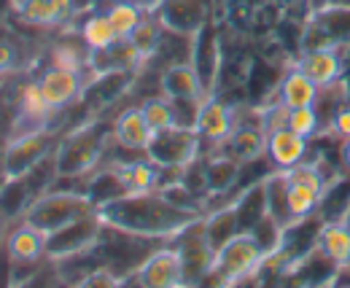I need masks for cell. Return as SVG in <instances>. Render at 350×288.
I'll list each match as a JSON object with an SVG mask.
<instances>
[{
	"instance_id": "5bb4252c",
	"label": "cell",
	"mask_w": 350,
	"mask_h": 288,
	"mask_svg": "<svg viewBox=\"0 0 350 288\" xmlns=\"http://www.w3.org/2000/svg\"><path fill=\"white\" fill-rule=\"evenodd\" d=\"M135 278L143 288H183V267L178 250L173 246H162L157 253L148 256V261L140 267Z\"/></svg>"
},
{
	"instance_id": "816d5d0a",
	"label": "cell",
	"mask_w": 350,
	"mask_h": 288,
	"mask_svg": "<svg viewBox=\"0 0 350 288\" xmlns=\"http://www.w3.org/2000/svg\"><path fill=\"white\" fill-rule=\"evenodd\" d=\"M127 3H132V5H137V8H143V11H151L159 0H127Z\"/></svg>"
},
{
	"instance_id": "7dc6e473",
	"label": "cell",
	"mask_w": 350,
	"mask_h": 288,
	"mask_svg": "<svg viewBox=\"0 0 350 288\" xmlns=\"http://www.w3.org/2000/svg\"><path fill=\"white\" fill-rule=\"evenodd\" d=\"M332 129H334L342 140H348L350 138V105H345V108L337 114V119L332 122Z\"/></svg>"
},
{
	"instance_id": "7bdbcfd3",
	"label": "cell",
	"mask_w": 350,
	"mask_h": 288,
	"mask_svg": "<svg viewBox=\"0 0 350 288\" xmlns=\"http://www.w3.org/2000/svg\"><path fill=\"white\" fill-rule=\"evenodd\" d=\"M49 111H51V108H49L46 97L41 94L38 83H30V86L25 89V94H22V114H25V116H36V119H44Z\"/></svg>"
},
{
	"instance_id": "91938a15",
	"label": "cell",
	"mask_w": 350,
	"mask_h": 288,
	"mask_svg": "<svg viewBox=\"0 0 350 288\" xmlns=\"http://www.w3.org/2000/svg\"><path fill=\"white\" fill-rule=\"evenodd\" d=\"M348 267H350V261H348Z\"/></svg>"
},
{
	"instance_id": "6da1fadb",
	"label": "cell",
	"mask_w": 350,
	"mask_h": 288,
	"mask_svg": "<svg viewBox=\"0 0 350 288\" xmlns=\"http://www.w3.org/2000/svg\"><path fill=\"white\" fill-rule=\"evenodd\" d=\"M97 213L111 226L146 235V237H162V240H173L180 229L202 218L200 210L175 205L162 192H132L111 205L100 207Z\"/></svg>"
},
{
	"instance_id": "44dd1931",
	"label": "cell",
	"mask_w": 350,
	"mask_h": 288,
	"mask_svg": "<svg viewBox=\"0 0 350 288\" xmlns=\"http://www.w3.org/2000/svg\"><path fill=\"white\" fill-rule=\"evenodd\" d=\"M5 248H8L11 259H16V261H41V259H49L46 256V235L41 229L25 224V221L16 229L8 232Z\"/></svg>"
},
{
	"instance_id": "11a10c76",
	"label": "cell",
	"mask_w": 350,
	"mask_h": 288,
	"mask_svg": "<svg viewBox=\"0 0 350 288\" xmlns=\"http://www.w3.org/2000/svg\"><path fill=\"white\" fill-rule=\"evenodd\" d=\"M342 162H345V170H350V138L345 140V148H342Z\"/></svg>"
},
{
	"instance_id": "f1b7e54d",
	"label": "cell",
	"mask_w": 350,
	"mask_h": 288,
	"mask_svg": "<svg viewBox=\"0 0 350 288\" xmlns=\"http://www.w3.org/2000/svg\"><path fill=\"white\" fill-rule=\"evenodd\" d=\"M318 92H321V86L312 81V79H307L299 68H294L280 81V92L278 94H280V103L288 111H294V108H310V105H315Z\"/></svg>"
},
{
	"instance_id": "ba28073f",
	"label": "cell",
	"mask_w": 350,
	"mask_h": 288,
	"mask_svg": "<svg viewBox=\"0 0 350 288\" xmlns=\"http://www.w3.org/2000/svg\"><path fill=\"white\" fill-rule=\"evenodd\" d=\"M103 232V218L100 213H89V215H81L70 224H65L62 229L46 235V256L51 261L57 259H65V256H76L81 250H89V248L97 243Z\"/></svg>"
},
{
	"instance_id": "277c9868",
	"label": "cell",
	"mask_w": 350,
	"mask_h": 288,
	"mask_svg": "<svg viewBox=\"0 0 350 288\" xmlns=\"http://www.w3.org/2000/svg\"><path fill=\"white\" fill-rule=\"evenodd\" d=\"M97 207L89 202L87 194H76V192H59V189H51L46 192L41 200H36L30 210L25 213V224L41 229L44 235H51L57 229H62L65 224L94 213Z\"/></svg>"
},
{
	"instance_id": "7a4b0ae2",
	"label": "cell",
	"mask_w": 350,
	"mask_h": 288,
	"mask_svg": "<svg viewBox=\"0 0 350 288\" xmlns=\"http://www.w3.org/2000/svg\"><path fill=\"white\" fill-rule=\"evenodd\" d=\"M162 237H146V235H135L127 229L111 226L103 221V232L97 237V243L89 248V256L94 261V267L100 270H111L116 278L127 280L132 275L140 272V267L148 261L151 253H157L162 248Z\"/></svg>"
},
{
	"instance_id": "ab89813d",
	"label": "cell",
	"mask_w": 350,
	"mask_h": 288,
	"mask_svg": "<svg viewBox=\"0 0 350 288\" xmlns=\"http://www.w3.org/2000/svg\"><path fill=\"white\" fill-rule=\"evenodd\" d=\"M143 116H146V122L148 127L154 129V132H162V129H170L175 127V114H173V105H170V100L167 97H151V100H146L143 103Z\"/></svg>"
},
{
	"instance_id": "ee69618b",
	"label": "cell",
	"mask_w": 350,
	"mask_h": 288,
	"mask_svg": "<svg viewBox=\"0 0 350 288\" xmlns=\"http://www.w3.org/2000/svg\"><path fill=\"white\" fill-rule=\"evenodd\" d=\"M73 288H124V280L116 278L111 270H92Z\"/></svg>"
},
{
	"instance_id": "f5cc1de1",
	"label": "cell",
	"mask_w": 350,
	"mask_h": 288,
	"mask_svg": "<svg viewBox=\"0 0 350 288\" xmlns=\"http://www.w3.org/2000/svg\"><path fill=\"white\" fill-rule=\"evenodd\" d=\"M8 178V170H5V148H0V186L5 183Z\"/></svg>"
},
{
	"instance_id": "836d02e7",
	"label": "cell",
	"mask_w": 350,
	"mask_h": 288,
	"mask_svg": "<svg viewBox=\"0 0 350 288\" xmlns=\"http://www.w3.org/2000/svg\"><path fill=\"white\" fill-rule=\"evenodd\" d=\"M132 81V70H113V73H100V79L92 83L87 89V97L100 103V105H108L111 100H116L119 94H124V89Z\"/></svg>"
},
{
	"instance_id": "9c48e42d",
	"label": "cell",
	"mask_w": 350,
	"mask_h": 288,
	"mask_svg": "<svg viewBox=\"0 0 350 288\" xmlns=\"http://www.w3.org/2000/svg\"><path fill=\"white\" fill-rule=\"evenodd\" d=\"M262 264L264 253L251 235H237L221 250H216V270L232 286H237L240 280H248L251 275H256V270Z\"/></svg>"
},
{
	"instance_id": "b9f144b4",
	"label": "cell",
	"mask_w": 350,
	"mask_h": 288,
	"mask_svg": "<svg viewBox=\"0 0 350 288\" xmlns=\"http://www.w3.org/2000/svg\"><path fill=\"white\" fill-rule=\"evenodd\" d=\"M288 129H294L297 135H302L307 140L315 138L321 132V119H318L315 108L310 105V108H294V111H288Z\"/></svg>"
},
{
	"instance_id": "83f0119b",
	"label": "cell",
	"mask_w": 350,
	"mask_h": 288,
	"mask_svg": "<svg viewBox=\"0 0 350 288\" xmlns=\"http://www.w3.org/2000/svg\"><path fill=\"white\" fill-rule=\"evenodd\" d=\"M143 57L130 43V38H119L113 46L92 51V65L97 73H113V70H132Z\"/></svg>"
},
{
	"instance_id": "f35d334b",
	"label": "cell",
	"mask_w": 350,
	"mask_h": 288,
	"mask_svg": "<svg viewBox=\"0 0 350 288\" xmlns=\"http://www.w3.org/2000/svg\"><path fill=\"white\" fill-rule=\"evenodd\" d=\"M124 181L130 183L132 192H157V181H159V165H154L151 159H140L135 165L119 167Z\"/></svg>"
},
{
	"instance_id": "d590c367",
	"label": "cell",
	"mask_w": 350,
	"mask_h": 288,
	"mask_svg": "<svg viewBox=\"0 0 350 288\" xmlns=\"http://www.w3.org/2000/svg\"><path fill=\"white\" fill-rule=\"evenodd\" d=\"M81 36H84V41L92 51H100V49H108V46H113V43L119 41V33L113 30V25H111V19L105 16V14H92L87 22H84V27H81Z\"/></svg>"
},
{
	"instance_id": "6f0895ef",
	"label": "cell",
	"mask_w": 350,
	"mask_h": 288,
	"mask_svg": "<svg viewBox=\"0 0 350 288\" xmlns=\"http://www.w3.org/2000/svg\"><path fill=\"white\" fill-rule=\"evenodd\" d=\"M342 224H345V226L350 229V210H348V215H345V221H342Z\"/></svg>"
},
{
	"instance_id": "30bf717a",
	"label": "cell",
	"mask_w": 350,
	"mask_h": 288,
	"mask_svg": "<svg viewBox=\"0 0 350 288\" xmlns=\"http://www.w3.org/2000/svg\"><path fill=\"white\" fill-rule=\"evenodd\" d=\"M151 14L165 25V30L186 38H194L200 27L213 16L211 0H159Z\"/></svg>"
},
{
	"instance_id": "e0dca14e",
	"label": "cell",
	"mask_w": 350,
	"mask_h": 288,
	"mask_svg": "<svg viewBox=\"0 0 350 288\" xmlns=\"http://www.w3.org/2000/svg\"><path fill=\"white\" fill-rule=\"evenodd\" d=\"M36 83L46 97L49 108H62L70 100H76L81 92V79L76 70H65V68H54V65Z\"/></svg>"
},
{
	"instance_id": "8d00e7d4",
	"label": "cell",
	"mask_w": 350,
	"mask_h": 288,
	"mask_svg": "<svg viewBox=\"0 0 350 288\" xmlns=\"http://www.w3.org/2000/svg\"><path fill=\"white\" fill-rule=\"evenodd\" d=\"M103 14L111 19V25H113V30L119 33V38H130L132 30H135V27L143 22V16H146L143 8L132 5L127 0H111V8L103 11Z\"/></svg>"
},
{
	"instance_id": "484cf974",
	"label": "cell",
	"mask_w": 350,
	"mask_h": 288,
	"mask_svg": "<svg viewBox=\"0 0 350 288\" xmlns=\"http://www.w3.org/2000/svg\"><path fill=\"white\" fill-rule=\"evenodd\" d=\"M16 11L25 22L49 27V25L65 22L76 11V3L73 0H27V3L16 5Z\"/></svg>"
},
{
	"instance_id": "60d3db41",
	"label": "cell",
	"mask_w": 350,
	"mask_h": 288,
	"mask_svg": "<svg viewBox=\"0 0 350 288\" xmlns=\"http://www.w3.org/2000/svg\"><path fill=\"white\" fill-rule=\"evenodd\" d=\"M318 202H321V194L315 189L302 186V183H291V215H294V221L312 215L318 210Z\"/></svg>"
},
{
	"instance_id": "f907efd6",
	"label": "cell",
	"mask_w": 350,
	"mask_h": 288,
	"mask_svg": "<svg viewBox=\"0 0 350 288\" xmlns=\"http://www.w3.org/2000/svg\"><path fill=\"white\" fill-rule=\"evenodd\" d=\"M5 237H8V218H5V213L0 210V246L5 243Z\"/></svg>"
},
{
	"instance_id": "1f68e13d",
	"label": "cell",
	"mask_w": 350,
	"mask_h": 288,
	"mask_svg": "<svg viewBox=\"0 0 350 288\" xmlns=\"http://www.w3.org/2000/svg\"><path fill=\"white\" fill-rule=\"evenodd\" d=\"M162 38H165V25H162L151 11H146L143 22L132 30L130 43L137 49V54L146 60V57H154V54H157V49L162 46Z\"/></svg>"
},
{
	"instance_id": "3957f363",
	"label": "cell",
	"mask_w": 350,
	"mask_h": 288,
	"mask_svg": "<svg viewBox=\"0 0 350 288\" xmlns=\"http://www.w3.org/2000/svg\"><path fill=\"white\" fill-rule=\"evenodd\" d=\"M113 129L105 122H89L70 132L57 148V170L59 175H89L103 162L105 146Z\"/></svg>"
},
{
	"instance_id": "4316f807",
	"label": "cell",
	"mask_w": 350,
	"mask_h": 288,
	"mask_svg": "<svg viewBox=\"0 0 350 288\" xmlns=\"http://www.w3.org/2000/svg\"><path fill=\"white\" fill-rule=\"evenodd\" d=\"M113 138H116L119 143L130 146V148L146 151L148 143H151V138H154V129L148 127V122H146V116H143L140 108H130V111H124V114L116 119V124H113Z\"/></svg>"
},
{
	"instance_id": "4fadbf2b",
	"label": "cell",
	"mask_w": 350,
	"mask_h": 288,
	"mask_svg": "<svg viewBox=\"0 0 350 288\" xmlns=\"http://www.w3.org/2000/svg\"><path fill=\"white\" fill-rule=\"evenodd\" d=\"M191 68L197 73V79L202 83L205 97H211L216 79H219L221 68V46H219V33L213 25V16L200 27V33L194 36V46H191Z\"/></svg>"
},
{
	"instance_id": "9f6ffc18",
	"label": "cell",
	"mask_w": 350,
	"mask_h": 288,
	"mask_svg": "<svg viewBox=\"0 0 350 288\" xmlns=\"http://www.w3.org/2000/svg\"><path fill=\"white\" fill-rule=\"evenodd\" d=\"M326 3H332V5H342V8H350V0H326Z\"/></svg>"
},
{
	"instance_id": "2e32d148",
	"label": "cell",
	"mask_w": 350,
	"mask_h": 288,
	"mask_svg": "<svg viewBox=\"0 0 350 288\" xmlns=\"http://www.w3.org/2000/svg\"><path fill=\"white\" fill-rule=\"evenodd\" d=\"M342 49H318V51H305L297 62V68L305 73L307 79L318 83V86H329V83L342 79V68L345 60L340 54Z\"/></svg>"
},
{
	"instance_id": "e575fe53",
	"label": "cell",
	"mask_w": 350,
	"mask_h": 288,
	"mask_svg": "<svg viewBox=\"0 0 350 288\" xmlns=\"http://www.w3.org/2000/svg\"><path fill=\"white\" fill-rule=\"evenodd\" d=\"M240 172V162L232 157H213L208 162V189L211 194H226L232 192Z\"/></svg>"
},
{
	"instance_id": "7402d4cb",
	"label": "cell",
	"mask_w": 350,
	"mask_h": 288,
	"mask_svg": "<svg viewBox=\"0 0 350 288\" xmlns=\"http://www.w3.org/2000/svg\"><path fill=\"white\" fill-rule=\"evenodd\" d=\"M221 146L226 148L224 157H232L237 162H248V159H256L267 151V132H264V127H237V129H232V135Z\"/></svg>"
},
{
	"instance_id": "9a60e30c",
	"label": "cell",
	"mask_w": 350,
	"mask_h": 288,
	"mask_svg": "<svg viewBox=\"0 0 350 288\" xmlns=\"http://www.w3.org/2000/svg\"><path fill=\"white\" fill-rule=\"evenodd\" d=\"M307 148H310V140L288 127L267 135V154L278 170H291V167L302 165L307 159Z\"/></svg>"
},
{
	"instance_id": "681fc988",
	"label": "cell",
	"mask_w": 350,
	"mask_h": 288,
	"mask_svg": "<svg viewBox=\"0 0 350 288\" xmlns=\"http://www.w3.org/2000/svg\"><path fill=\"white\" fill-rule=\"evenodd\" d=\"M11 60H14V54H11V49L0 43V73H3V70H5L8 65H11Z\"/></svg>"
},
{
	"instance_id": "ffe728a7",
	"label": "cell",
	"mask_w": 350,
	"mask_h": 288,
	"mask_svg": "<svg viewBox=\"0 0 350 288\" xmlns=\"http://www.w3.org/2000/svg\"><path fill=\"white\" fill-rule=\"evenodd\" d=\"M350 210V170L340 172L337 178H332L321 194V202H318V215L326 221V224H342L345 215Z\"/></svg>"
},
{
	"instance_id": "d6a6232c",
	"label": "cell",
	"mask_w": 350,
	"mask_h": 288,
	"mask_svg": "<svg viewBox=\"0 0 350 288\" xmlns=\"http://www.w3.org/2000/svg\"><path fill=\"white\" fill-rule=\"evenodd\" d=\"M318 248L337 261L340 267H345L350 261V229L345 224H326L321 237H318Z\"/></svg>"
},
{
	"instance_id": "db71d44e",
	"label": "cell",
	"mask_w": 350,
	"mask_h": 288,
	"mask_svg": "<svg viewBox=\"0 0 350 288\" xmlns=\"http://www.w3.org/2000/svg\"><path fill=\"white\" fill-rule=\"evenodd\" d=\"M11 8H16V3H14V0H0V19H3Z\"/></svg>"
},
{
	"instance_id": "8992f818",
	"label": "cell",
	"mask_w": 350,
	"mask_h": 288,
	"mask_svg": "<svg viewBox=\"0 0 350 288\" xmlns=\"http://www.w3.org/2000/svg\"><path fill=\"white\" fill-rule=\"evenodd\" d=\"M175 250L180 256V267H183V288H197L200 280L213 270L216 264V250L208 243L205 235V221L197 218L194 224H189L186 229H180L173 237Z\"/></svg>"
},
{
	"instance_id": "7c38bea8",
	"label": "cell",
	"mask_w": 350,
	"mask_h": 288,
	"mask_svg": "<svg viewBox=\"0 0 350 288\" xmlns=\"http://www.w3.org/2000/svg\"><path fill=\"white\" fill-rule=\"evenodd\" d=\"M323 226H326V221L318 213H312L307 218H297L288 226H283V246L275 256L283 264V270L297 264L299 259H305L310 250L318 248V237H321Z\"/></svg>"
},
{
	"instance_id": "cb8c5ba5",
	"label": "cell",
	"mask_w": 350,
	"mask_h": 288,
	"mask_svg": "<svg viewBox=\"0 0 350 288\" xmlns=\"http://www.w3.org/2000/svg\"><path fill=\"white\" fill-rule=\"evenodd\" d=\"M162 92L167 100H205L202 83L191 65H173L162 76Z\"/></svg>"
},
{
	"instance_id": "bcb514c9",
	"label": "cell",
	"mask_w": 350,
	"mask_h": 288,
	"mask_svg": "<svg viewBox=\"0 0 350 288\" xmlns=\"http://www.w3.org/2000/svg\"><path fill=\"white\" fill-rule=\"evenodd\" d=\"M0 288H14V272H11V253L5 243L0 246Z\"/></svg>"
},
{
	"instance_id": "ac0fdd59",
	"label": "cell",
	"mask_w": 350,
	"mask_h": 288,
	"mask_svg": "<svg viewBox=\"0 0 350 288\" xmlns=\"http://www.w3.org/2000/svg\"><path fill=\"white\" fill-rule=\"evenodd\" d=\"M234 129V119L229 105H224L216 97H205L202 108H200V119H197V132L202 140L208 143H224Z\"/></svg>"
},
{
	"instance_id": "52a82bcc",
	"label": "cell",
	"mask_w": 350,
	"mask_h": 288,
	"mask_svg": "<svg viewBox=\"0 0 350 288\" xmlns=\"http://www.w3.org/2000/svg\"><path fill=\"white\" fill-rule=\"evenodd\" d=\"M200 143H202V138L197 129L170 127V129L154 132L146 154L159 167H186L200 157Z\"/></svg>"
},
{
	"instance_id": "f546056e",
	"label": "cell",
	"mask_w": 350,
	"mask_h": 288,
	"mask_svg": "<svg viewBox=\"0 0 350 288\" xmlns=\"http://www.w3.org/2000/svg\"><path fill=\"white\" fill-rule=\"evenodd\" d=\"M33 202H36V197H33L27 181H25L22 175H16V178L8 175L5 183L0 186V210L5 213V218H8V221L25 218V213L30 210Z\"/></svg>"
},
{
	"instance_id": "680465c9",
	"label": "cell",
	"mask_w": 350,
	"mask_h": 288,
	"mask_svg": "<svg viewBox=\"0 0 350 288\" xmlns=\"http://www.w3.org/2000/svg\"><path fill=\"white\" fill-rule=\"evenodd\" d=\"M14 3H16V5H22V3H27V0H14Z\"/></svg>"
},
{
	"instance_id": "d4e9b609",
	"label": "cell",
	"mask_w": 350,
	"mask_h": 288,
	"mask_svg": "<svg viewBox=\"0 0 350 288\" xmlns=\"http://www.w3.org/2000/svg\"><path fill=\"white\" fill-rule=\"evenodd\" d=\"M264 189H267V213L278 224L288 226L294 221V215H291V181H288L286 170H278V172L267 175Z\"/></svg>"
},
{
	"instance_id": "5b68a950",
	"label": "cell",
	"mask_w": 350,
	"mask_h": 288,
	"mask_svg": "<svg viewBox=\"0 0 350 288\" xmlns=\"http://www.w3.org/2000/svg\"><path fill=\"white\" fill-rule=\"evenodd\" d=\"M350 46V8L342 5H315L307 14V22L302 27L299 49L318 51V49H348Z\"/></svg>"
},
{
	"instance_id": "c3c4849f",
	"label": "cell",
	"mask_w": 350,
	"mask_h": 288,
	"mask_svg": "<svg viewBox=\"0 0 350 288\" xmlns=\"http://www.w3.org/2000/svg\"><path fill=\"white\" fill-rule=\"evenodd\" d=\"M332 288H350V267H340V272H337V278H334V283Z\"/></svg>"
},
{
	"instance_id": "74e56055",
	"label": "cell",
	"mask_w": 350,
	"mask_h": 288,
	"mask_svg": "<svg viewBox=\"0 0 350 288\" xmlns=\"http://www.w3.org/2000/svg\"><path fill=\"white\" fill-rule=\"evenodd\" d=\"M248 235L256 240V246L262 248L264 259L278 256V250L283 246V224H278L272 215H264L262 221H259Z\"/></svg>"
},
{
	"instance_id": "f6af8a7d",
	"label": "cell",
	"mask_w": 350,
	"mask_h": 288,
	"mask_svg": "<svg viewBox=\"0 0 350 288\" xmlns=\"http://www.w3.org/2000/svg\"><path fill=\"white\" fill-rule=\"evenodd\" d=\"M51 65H54V68H65V70L81 73V70H79V68H81V57H79L76 49H70V46H57L54 54H51Z\"/></svg>"
},
{
	"instance_id": "8fae6325",
	"label": "cell",
	"mask_w": 350,
	"mask_h": 288,
	"mask_svg": "<svg viewBox=\"0 0 350 288\" xmlns=\"http://www.w3.org/2000/svg\"><path fill=\"white\" fill-rule=\"evenodd\" d=\"M54 135L44 132V129H33V132H25L19 138H14L8 146H5V170L11 178L16 175H25L27 170L44 162L46 157H51L57 148H54Z\"/></svg>"
},
{
	"instance_id": "603a6c76",
	"label": "cell",
	"mask_w": 350,
	"mask_h": 288,
	"mask_svg": "<svg viewBox=\"0 0 350 288\" xmlns=\"http://www.w3.org/2000/svg\"><path fill=\"white\" fill-rule=\"evenodd\" d=\"M232 207H234L240 232L248 235V232L262 221L264 215H269V213H267V189H264V181L262 183L248 186L245 192H240V194L234 197Z\"/></svg>"
},
{
	"instance_id": "d6986e66",
	"label": "cell",
	"mask_w": 350,
	"mask_h": 288,
	"mask_svg": "<svg viewBox=\"0 0 350 288\" xmlns=\"http://www.w3.org/2000/svg\"><path fill=\"white\" fill-rule=\"evenodd\" d=\"M127 194H132V189L130 183L124 181L119 167H108V170H100V172L89 175L87 197L97 210L122 200V197H127Z\"/></svg>"
},
{
	"instance_id": "4dcf8cb0",
	"label": "cell",
	"mask_w": 350,
	"mask_h": 288,
	"mask_svg": "<svg viewBox=\"0 0 350 288\" xmlns=\"http://www.w3.org/2000/svg\"><path fill=\"white\" fill-rule=\"evenodd\" d=\"M202 221H205V235H208V243L213 246V250H221L229 240L243 235L240 226H237V215H234L232 205L219 207L211 215H202Z\"/></svg>"
}]
</instances>
